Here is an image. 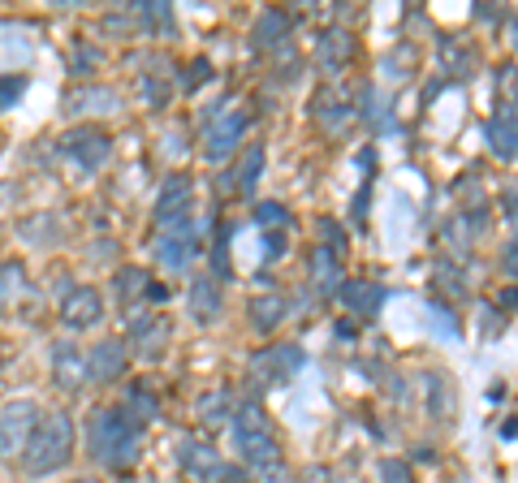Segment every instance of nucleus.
Masks as SVG:
<instances>
[{"instance_id":"1","label":"nucleus","mask_w":518,"mask_h":483,"mask_svg":"<svg viewBox=\"0 0 518 483\" xmlns=\"http://www.w3.org/2000/svg\"><path fill=\"white\" fill-rule=\"evenodd\" d=\"M234 441H238L242 458L259 483H290V462L281 453V436L259 402H242L234 410Z\"/></svg>"},{"instance_id":"2","label":"nucleus","mask_w":518,"mask_h":483,"mask_svg":"<svg viewBox=\"0 0 518 483\" xmlns=\"http://www.w3.org/2000/svg\"><path fill=\"white\" fill-rule=\"evenodd\" d=\"M87 449L108 470H130L143 453V423H134L121 406H104L87 423Z\"/></svg>"},{"instance_id":"3","label":"nucleus","mask_w":518,"mask_h":483,"mask_svg":"<svg viewBox=\"0 0 518 483\" xmlns=\"http://www.w3.org/2000/svg\"><path fill=\"white\" fill-rule=\"evenodd\" d=\"M18 458H22V470H26L31 479H43V475L60 470V466L74 458V419H69L65 410L40 414Z\"/></svg>"},{"instance_id":"4","label":"nucleus","mask_w":518,"mask_h":483,"mask_svg":"<svg viewBox=\"0 0 518 483\" xmlns=\"http://www.w3.org/2000/svg\"><path fill=\"white\" fill-rule=\"evenodd\" d=\"M242 135H246V113L217 104V108L208 113V121H203V155H208L212 164H220L225 155H234Z\"/></svg>"},{"instance_id":"5","label":"nucleus","mask_w":518,"mask_h":483,"mask_svg":"<svg viewBox=\"0 0 518 483\" xmlns=\"http://www.w3.org/2000/svg\"><path fill=\"white\" fill-rule=\"evenodd\" d=\"M302 367V349L299 346H268L259 349L255 358H251V367H246V380L259 388V393H268V388H281L294 371Z\"/></svg>"},{"instance_id":"6","label":"nucleus","mask_w":518,"mask_h":483,"mask_svg":"<svg viewBox=\"0 0 518 483\" xmlns=\"http://www.w3.org/2000/svg\"><path fill=\"white\" fill-rule=\"evenodd\" d=\"M190 203H195V181L186 173L164 177V186L156 194V229H173L181 220H190Z\"/></svg>"},{"instance_id":"7","label":"nucleus","mask_w":518,"mask_h":483,"mask_svg":"<svg viewBox=\"0 0 518 483\" xmlns=\"http://www.w3.org/2000/svg\"><path fill=\"white\" fill-rule=\"evenodd\" d=\"M178 458H181V470H186L190 479H199V483H225L229 479V466L220 462V453L208 445L203 436H181Z\"/></svg>"},{"instance_id":"8","label":"nucleus","mask_w":518,"mask_h":483,"mask_svg":"<svg viewBox=\"0 0 518 483\" xmlns=\"http://www.w3.org/2000/svg\"><path fill=\"white\" fill-rule=\"evenodd\" d=\"M60 152L69 155V160H74L79 169L96 173V169H104V160L113 155V143H108V135H104V130L79 125V130H69V135L60 138Z\"/></svg>"},{"instance_id":"9","label":"nucleus","mask_w":518,"mask_h":483,"mask_svg":"<svg viewBox=\"0 0 518 483\" xmlns=\"http://www.w3.org/2000/svg\"><path fill=\"white\" fill-rule=\"evenodd\" d=\"M40 419V406L35 402H9V406L0 410V458H18L22 445H26V436H31V427Z\"/></svg>"},{"instance_id":"10","label":"nucleus","mask_w":518,"mask_h":483,"mask_svg":"<svg viewBox=\"0 0 518 483\" xmlns=\"http://www.w3.org/2000/svg\"><path fill=\"white\" fill-rule=\"evenodd\" d=\"M100 320H104L100 290H91V285H74V290L60 298V324H65V329L82 332V329H96Z\"/></svg>"},{"instance_id":"11","label":"nucleus","mask_w":518,"mask_h":483,"mask_svg":"<svg viewBox=\"0 0 518 483\" xmlns=\"http://www.w3.org/2000/svg\"><path fill=\"white\" fill-rule=\"evenodd\" d=\"M125 363H130V341H121V337H108L96 349H87V376L100 380V385L117 380L125 371Z\"/></svg>"},{"instance_id":"12","label":"nucleus","mask_w":518,"mask_h":483,"mask_svg":"<svg viewBox=\"0 0 518 483\" xmlns=\"http://www.w3.org/2000/svg\"><path fill=\"white\" fill-rule=\"evenodd\" d=\"M91 376H87V354L74 341H57L52 346V385H60L65 393H79Z\"/></svg>"},{"instance_id":"13","label":"nucleus","mask_w":518,"mask_h":483,"mask_svg":"<svg viewBox=\"0 0 518 483\" xmlns=\"http://www.w3.org/2000/svg\"><path fill=\"white\" fill-rule=\"evenodd\" d=\"M195 251H199V242H195V220H181L173 229H164L160 233V242H156V259L164 268H186Z\"/></svg>"},{"instance_id":"14","label":"nucleus","mask_w":518,"mask_h":483,"mask_svg":"<svg viewBox=\"0 0 518 483\" xmlns=\"http://www.w3.org/2000/svg\"><path fill=\"white\" fill-rule=\"evenodd\" d=\"M130 329H134V341H139V358L156 363L164 346H169V320H156V315H143L134 311L130 315Z\"/></svg>"},{"instance_id":"15","label":"nucleus","mask_w":518,"mask_h":483,"mask_svg":"<svg viewBox=\"0 0 518 483\" xmlns=\"http://www.w3.org/2000/svg\"><path fill=\"white\" fill-rule=\"evenodd\" d=\"M220 307H225V293H220V285L212 281V276H195L190 281V320L195 324H217Z\"/></svg>"},{"instance_id":"16","label":"nucleus","mask_w":518,"mask_h":483,"mask_svg":"<svg viewBox=\"0 0 518 483\" xmlns=\"http://www.w3.org/2000/svg\"><path fill=\"white\" fill-rule=\"evenodd\" d=\"M285 315H290V302H285V293L268 290L251 298V329L255 332H277L285 324Z\"/></svg>"},{"instance_id":"17","label":"nucleus","mask_w":518,"mask_h":483,"mask_svg":"<svg viewBox=\"0 0 518 483\" xmlns=\"http://www.w3.org/2000/svg\"><path fill=\"white\" fill-rule=\"evenodd\" d=\"M311 285L319 293H338L341 290V255L338 246H316L311 251Z\"/></svg>"},{"instance_id":"18","label":"nucleus","mask_w":518,"mask_h":483,"mask_svg":"<svg viewBox=\"0 0 518 483\" xmlns=\"http://www.w3.org/2000/svg\"><path fill=\"white\" fill-rule=\"evenodd\" d=\"M152 272L147 268H121L117 276H113V293H117V307H130L134 311V302L139 298H152Z\"/></svg>"},{"instance_id":"19","label":"nucleus","mask_w":518,"mask_h":483,"mask_svg":"<svg viewBox=\"0 0 518 483\" xmlns=\"http://www.w3.org/2000/svg\"><path fill=\"white\" fill-rule=\"evenodd\" d=\"M338 293L346 298V307H350V311H359L363 320H367V315H376L380 302H384V290L372 285V281H341Z\"/></svg>"},{"instance_id":"20","label":"nucleus","mask_w":518,"mask_h":483,"mask_svg":"<svg viewBox=\"0 0 518 483\" xmlns=\"http://www.w3.org/2000/svg\"><path fill=\"white\" fill-rule=\"evenodd\" d=\"M488 143L501 160H514V104H501L488 121Z\"/></svg>"},{"instance_id":"21","label":"nucleus","mask_w":518,"mask_h":483,"mask_svg":"<svg viewBox=\"0 0 518 483\" xmlns=\"http://www.w3.org/2000/svg\"><path fill=\"white\" fill-rule=\"evenodd\" d=\"M121 410H125V414H130L134 423H147V419H156L160 402H156V393H152V388H147V385L139 380V385L125 388V402H121Z\"/></svg>"},{"instance_id":"22","label":"nucleus","mask_w":518,"mask_h":483,"mask_svg":"<svg viewBox=\"0 0 518 483\" xmlns=\"http://www.w3.org/2000/svg\"><path fill=\"white\" fill-rule=\"evenodd\" d=\"M259 173H264V143H246V152H242L238 169H234V177H238L234 186H238L242 194H255Z\"/></svg>"},{"instance_id":"23","label":"nucleus","mask_w":518,"mask_h":483,"mask_svg":"<svg viewBox=\"0 0 518 483\" xmlns=\"http://www.w3.org/2000/svg\"><path fill=\"white\" fill-rule=\"evenodd\" d=\"M285 31H290V14H281V9H264L259 22H255V43L277 48L281 39H285Z\"/></svg>"},{"instance_id":"24","label":"nucleus","mask_w":518,"mask_h":483,"mask_svg":"<svg viewBox=\"0 0 518 483\" xmlns=\"http://www.w3.org/2000/svg\"><path fill=\"white\" fill-rule=\"evenodd\" d=\"M355 52V43H350V35L346 31H324L319 35V65H328V70H338L341 60Z\"/></svg>"},{"instance_id":"25","label":"nucleus","mask_w":518,"mask_h":483,"mask_svg":"<svg viewBox=\"0 0 518 483\" xmlns=\"http://www.w3.org/2000/svg\"><path fill=\"white\" fill-rule=\"evenodd\" d=\"M74 108H79V113H113V108H117V91H108V87H87L82 96H74Z\"/></svg>"},{"instance_id":"26","label":"nucleus","mask_w":518,"mask_h":483,"mask_svg":"<svg viewBox=\"0 0 518 483\" xmlns=\"http://www.w3.org/2000/svg\"><path fill=\"white\" fill-rule=\"evenodd\" d=\"M255 220H259V229L281 233L285 225H290V212H285L281 203H259V208H255Z\"/></svg>"},{"instance_id":"27","label":"nucleus","mask_w":518,"mask_h":483,"mask_svg":"<svg viewBox=\"0 0 518 483\" xmlns=\"http://www.w3.org/2000/svg\"><path fill=\"white\" fill-rule=\"evenodd\" d=\"M199 414L208 423H220V419L229 414V393H225V388H212V393L199 402Z\"/></svg>"},{"instance_id":"28","label":"nucleus","mask_w":518,"mask_h":483,"mask_svg":"<svg viewBox=\"0 0 518 483\" xmlns=\"http://www.w3.org/2000/svg\"><path fill=\"white\" fill-rule=\"evenodd\" d=\"M143 96H147V104H152V108H164V104H169V78L164 74H143Z\"/></svg>"},{"instance_id":"29","label":"nucleus","mask_w":518,"mask_h":483,"mask_svg":"<svg viewBox=\"0 0 518 483\" xmlns=\"http://www.w3.org/2000/svg\"><path fill=\"white\" fill-rule=\"evenodd\" d=\"M428 410L432 414H449V388L440 376H428Z\"/></svg>"},{"instance_id":"30","label":"nucleus","mask_w":518,"mask_h":483,"mask_svg":"<svg viewBox=\"0 0 518 483\" xmlns=\"http://www.w3.org/2000/svg\"><path fill=\"white\" fill-rule=\"evenodd\" d=\"M208 70H212V65H208V57H199V60H195V65H190V74L181 78V82H186V87L195 91V87H203V82L212 78V74H208Z\"/></svg>"},{"instance_id":"31","label":"nucleus","mask_w":518,"mask_h":483,"mask_svg":"<svg viewBox=\"0 0 518 483\" xmlns=\"http://www.w3.org/2000/svg\"><path fill=\"white\" fill-rule=\"evenodd\" d=\"M299 483H341V479L328 470V466H307V470L299 475Z\"/></svg>"},{"instance_id":"32","label":"nucleus","mask_w":518,"mask_h":483,"mask_svg":"<svg viewBox=\"0 0 518 483\" xmlns=\"http://www.w3.org/2000/svg\"><path fill=\"white\" fill-rule=\"evenodd\" d=\"M14 281H22V268L18 264H0V302H5V293L14 290Z\"/></svg>"},{"instance_id":"33","label":"nucleus","mask_w":518,"mask_h":483,"mask_svg":"<svg viewBox=\"0 0 518 483\" xmlns=\"http://www.w3.org/2000/svg\"><path fill=\"white\" fill-rule=\"evenodd\" d=\"M96 60H100V52H96V48H74V70H82V65H96Z\"/></svg>"},{"instance_id":"34","label":"nucleus","mask_w":518,"mask_h":483,"mask_svg":"<svg viewBox=\"0 0 518 483\" xmlns=\"http://www.w3.org/2000/svg\"><path fill=\"white\" fill-rule=\"evenodd\" d=\"M14 96H22V78H9V82H0V104H9Z\"/></svg>"},{"instance_id":"35","label":"nucleus","mask_w":518,"mask_h":483,"mask_svg":"<svg viewBox=\"0 0 518 483\" xmlns=\"http://www.w3.org/2000/svg\"><path fill=\"white\" fill-rule=\"evenodd\" d=\"M285 251V233H268V259H281Z\"/></svg>"},{"instance_id":"36","label":"nucleus","mask_w":518,"mask_h":483,"mask_svg":"<svg viewBox=\"0 0 518 483\" xmlns=\"http://www.w3.org/2000/svg\"><path fill=\"white\" fill-rule=\"evenodd\" d=\"M225 242H229V233H220L217 246H225ZM217 272H225V281H229V255L225 251H217Z\"/></svg>"},{"instance_id":"37","label":"nucleus","mask_w":518,"mask_h":483,"mask_svg":"<svg viewBox=\"0 0 518 483\" xmlns=\"http://www.w3.org/2000/svg\"><path fill=\"white\" fill-rule=\"evenodd\" d=\"M79 483H91V479H79Z\"/></svg>"}]
</instances>
